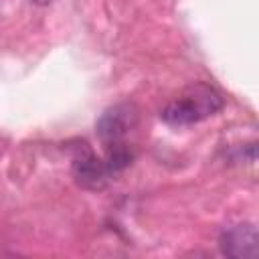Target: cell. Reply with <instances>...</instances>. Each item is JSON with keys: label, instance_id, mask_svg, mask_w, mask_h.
I'll return each instance as SVG.
<instances>
[{"label": "cell", "instance_id": "1", "mask_svg": "<svg viewBox=\"0 0 259 259\" xmlns=\"http://www.w3.org/2000/svg\"><path fill=\"white\" fill-rule=\"evenodd\" d=\"M219 109H223L221 93L206 83H196L174 97L160 115L170 125H190L208 115H214Z\"/></svg>", "mask_w": 259, "mask_h": 259}, {"label": "cell", "instance_id": "5", "mask_svg": "<svg viewBox=\"0 0 259 259\" xmlns=\"http://www.w3.org/2000/svg\"><path fill=\"white\" fill-rule=\"evenodd\" d=\"M30 2H34V4H40V6H45V4H49L51 0H30Z\"/></svg>", "mask_w": 259, "mask_h": 259}, {"label": "cell", "instance_id": "2", "mask_svg": "<svg viewBox=\"0 0 259 259\" xmlns=\"http://www.w3.org/2000/svg\"><path fill=\"white\" fill-rule=\"evenodd\" d=\"M138 123V109L134 103H117L103 111L97 121V136L105 148L125 144V136Z\"/></svg>", "mask_w": 259, "mask_h": 259}, {"label": "cell", "instance_id": "4", "mask_svg": "<svg viewBox=\"0 0 259 259\" xmlns=\"http://www.w3.org/2000/svg\"><path fill=\"white\" fill-rule=\"evenodd\" d=\"M221 249L227 257L235 259H253L259 255V235L255 225L241 223L235 227H229L221 235Z\"/></svg>", "mask_w": 259, "mask_h": 259}, {"label": "cell", "instance_id": "3", "mask_svg": "<svg viewBox=\"0 0 259 259\" xmlns=\"http://www.w3.org/2000/svg\"><path fill=\"white\" fill-rule=\"evenodd\" d=\"M73 178L81 188L101 190L111 178V172L107 170L105 160H99L87 148V144H83L77 156L73 158Z\"/></svg>", "mask_w": 259, "mask_h": 259}]
</instances>
